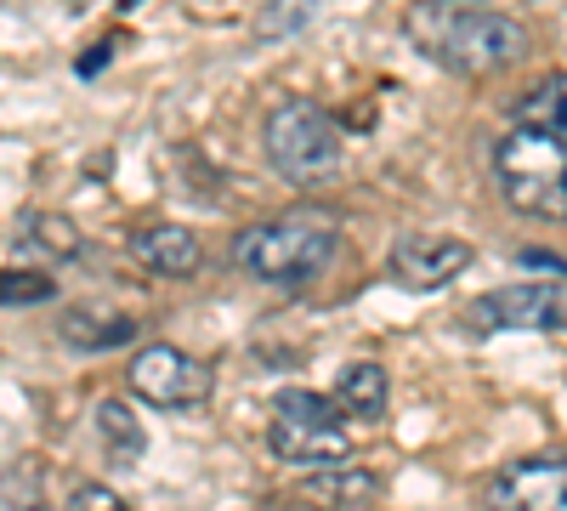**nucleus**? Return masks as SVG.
<instances>
[{
	"mask_svg": "<svg viewBox=\"0 0 567 511\" xmlns=\"http://www.w3.org/2000/svg\"><path fill=\"white\" fill-rule=\"evenodd\" d=\"M409 40L432 63L454 74H494L528 58V29L494 12V7H465V0H425L403 12Z\"/></svg>",
	"mask_w": 567,
	"mask_h": 511,
	"instance_id": "obj_1",
	"label": "nucleus"
},
{
	"mask_svg": "<svg viewBox=\"0 0 567 511\" xmlns=\"http://www.w3.org/2000/svg\"><path fill=\"white\" fill-rule=\"evenodd\" d=\"M341 245V222L323 205H296L284 216H267L233 239V267L261 278V285H307L312 273L329 267Z\"/></svg>",
	"mask_w": 567,
	"mask_h": 511,
	"instance_id": "obj_2",
	"label": "nucleus"
},
{
	"mask_svg": "<svg viewBox=\"0 0 567 511\" xmlns=\"http://www.w3.org/2000/svg\"><path fill=\"white\" fill-rule=\"evenodd\" d=\"M494 182L511 211L567 222V136L511 125L494 143Z\"/></svg>",
	"mask_w": 567,
	"mask_h": 511,
	"instance_id": "obj_3",
	"label": "nucleus"
},
{
	"mask_svg": "<svg viewBox=\"0 0 567 511\" xmlns=\"http://www.w3.org/2000/svg\"><path fill=\"white\" fill-rule=\"evenodd\" d=\"M261 149H267V165H272L284 182L307 188V182H329V176L341 171L347 136H341V125L329 120L318 103L284 98V103L261 120Z\"/></svg>",
	"mask_w": 567,
	"mask_h": 511,
	"instance_id": "obj_4",
	"label": "nucleus"
},
{
	"mask_svg": "<svg viewBox=\"0 0 567 511\" xmlns=\"http://www.w3.org/2000/svg\"><path fill=\"white\" fill-rule=\"evenodd\" d=\"M471 330H567V278H523L465 307Z\"/></svg>",
	"mask_w": 567,
	"mask_h": 511,
	"instance_id": "obj_5",
	"label": "nucleus"
},
{
	"mask_svg": "<svg viewBox=\"0 0 567 511\" xmlns=\"http://www.w3.org/2000/svg\"><path fill=\"white\" fill-rule=\"evenodd\" d=\"M125 376H131V392L154 409H199L210 398V369L171 341H148L131 358Z\"/></svg>",
	"mask_w": 567,
	"mask_h": 511,
	"instance_id": "obj_6",
	"label": "nucleus"
},
{
	"mask_svg": "<svg viewBox=\"0 0 567 511\" xmlns=\"http://www.w3.org/2000/svg\"><path fill=\"white\" fill-rule=\"evenodd\" d=\"M488 511H567V454H523L483 489Z\"/></svg>",
	"mask_w": 567,
	"mask_h": 511,
	"instance_id": "obj_7",
	"label": "nucleus"
},
{
	"mask_svg": "<svg viewBox=\"0 0 567 511\" xmlns=\"http://www.w3.org/2000/svg\"><path fill=\"white\" fill-rule=\"evenodd\" d=\"M267 449L278 460H290V467H307V472H341V467H352V432L341 421H284V415H272Z\"/></svg>",
	"mask_w": 567,
	"mask_h": 511,
	"instance_id": "obj_8",
	"label": "nucleus"
},
{
	"mask_svg": "<svg viewBox=\"0 0 567 511\" xmlns=\"http://www.w3.org/2000/svg\"><path fill=\"white\" fill-rule=\"evenodd\" d=\"M471 256L477 251L449 234H403L392 245V278L403 290H443L449 278H460L471 267Z\"/></svg>",
	"mask_w": 567,
	"mask_h": 511,
	"instance_id": "obj_9",
	"label": "nucleus"
},
{
	"mask_svg": "<svg viewBox=\"0 0 567 511\" xmlns=\"http://www.w3.org/2000/svg\"><path fill=\"white\" fill-rule=\"evenodd\" d=\"M131 256L159 278H194L199 273V239L182 222H154L142 234H131Z\"/></svg>",
	"mask_w": 567,
	"mask_h": 511,
	"instance_id": "obj_10",
	"label": "nucleus"
},
{
	"mask_svg": "<svg viewBox=\"0 0 567 511\" xmlns=\"http://www.w3.org/2000/svg\"><path fill=\"white\" fill-rule=\"evenodd\" d=\"M374 489H381V483H374V472L341 467V472H307L296 483V500L312 505V511H358V505L374 500Z\"/></svg>",
	"mask_w": 567,
	"mask_h": 511,
	"instance_id": "obj_11",
	"label": "nucleus"
},
{
	"mask_svg": "<svg viewBox=\"0 0 567 511\" xmlns=\"http://www.w3.org/2000/svg\"><path fill=\"white\" fill-rule=\"evenodd\" d=\"M69 347H85V352H103V347H120L136 336V324L125 313H109V307H69L63 330H58Z\"/></svg>",
	"mask_w": 567,
	"mask_h": 511,
	"instance_id": "obj_12",
	"label": "nucleus"
},
{
	"mask_svg": "<svg viewBox=\"0 0 567 511\" xmlns=\"http://www.w3.org/2000/svg\"><path fill=\"white\" fill-rule=\"evenodd\" d=\"M386 369L381 364H347L341 381H336V403L347 415H358V421H381L386 415Z\"/></svg>",
	"mask_w": 567,
	"mask_h": 511,
	"instance_id": "obj_13",
	"label": "nucleus"
},
{
	"mask_svg": "<svg viewBox=\"0 0 567 511\" xmlns=\"http://www.w3.org/2000/svg\"><path fill=\"white\" fill-rule=\"evenodd\" d=\"M97 438H103V449L120 460V467H136L142 449H148V432H142L131 403H120V398H103L97 403Z\"/></svg>",
	"mask_w": 567,
	"mask_h": 511,
	"instance_id": "obj_14",
	"label": "nucleus"
},
{
	"mask_svg": "<svg viewBox=\"0 0 567 511\" xmlns=\"http://www.w3.org/2000/svg\"><path fill=\"white\" fill-rule=\"evenodd\" d=\"M516 125L528 131H550V136H567V74H550L539 80L523 103H516Z\"/></svg>",
	"mask_w": 567,
	"mask_h": 511,
	"instance_id": "obj_15",
	"label": "nucleus"
},
{
	"mask_svg": "<svg viewBox=\"0 0 567 511\" xmlns=\"http://www.w3.org/2000/svg\"><path fill=\"white\" fill-rule=\"evenodd\" d=\"M18 234H29V245L34 251H45V256H80V227L69 222V216H58V211H29L23 222H18Z\"/></svg>",
	"mask_w": 567,
	"mask_h": 511,
	"instance_id": "obj_16",
	"label": "nucleus"
},
{
	"mask_svg": "<svg viewBox=\"0 0 567 511\" xmlns=\"http://www.w3.org/2000/svg\"><path fill=\"white\" fill-rule=\"evenodd\" d=\"M272 415H284V421H341V403L323 392H307V387H284L272 398Z\"/></svg>",
	"mask_w": 567,
	"mask_h": 511,
	"instance_id": "obj_17",
	"label": "nucleus"
},
{
	"mask_svg": "<svg viewBox=\"0 0 567 511\" xmlns=\"http://www.w3.org/2000/svg\"><path fill=\"white\" fill-rule=\"evenodd\" d=\"M52 278L45 273H23V267H12L7 273V285H0V296H7V307H29V302H52Z\"/></svg>",
	"mask_w": 567,
	"mask_h": 511,
	"instance_id": "obj_18",
	"label": "nucleus"
},
{
	"mask_svg": "<svg viewBox=\"0 0 567 511\" xmlns=\"http://www.w3.org/2000/svg\"><path fill=\"white\" fill-rule=\"evenodd\" d=\"M7 505L12 511H45L40 505V483H34V467L23 460V467H7Z\"/></svg>",
	"mask_w": 567,
	"mask_h": 511,
	"instance_id": "obj_19",
	"label": "nucleus"
},
{
	"mask_svg": "<svg viewBox=\"0 0 567 511\" xmlns=\"http://www.w3.org/2000/svg\"><path fill=\"white\" fill-rule=\"evenodd\" d=\"M69 511H136V505H125L109 483H80V489L69 494Z\"/></svg>",
	"mask_w": 567,
	"mask_h": 511,
	"instance_id": "obj_20",
	"label": "nucleus"
},
{
	"mask_svg": "<svg viewBox=\"0 0 567 511\" xmlns=\"http://www.w3.org/2000/svg\"><path fill=\"white\" fill-rule=\"evenodd\" d=\"M307 23V12H296V7H284V12H261L256 18V34H278V29H301Z\"/></svg>",
	"mask_w": 567,
	"mask_h": 511,
	"instance_id": "obj_21",
	"label": "nucleus"
}]
</instances>
